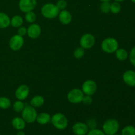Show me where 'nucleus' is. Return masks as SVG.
<instances>
[{
	"label": "nucleus",
	"instance_id": "1",
	"mask_svg": "<svg viewBox=\"0 0 135 135\" xmlns=\"http://www.w3.org/2000/svg\"><path fill=\"white\" fill-rule=\"evenodd\" d=\"M60 10L56 5L53 3H46L42 6L41 13L46 18H54L59 15Z\"/></svg>",
	"mask_w": 135,
	"mask_h": 135
},
{
	"label": "nucleus",
	"instance_id": "2",
	"mask_svg": "<svg viewBox=\"0 0 135 135\" xmlns=\"http://www.w3.org/2000/svg\"><path fill=\"white\" fill-rule=\"evenodd\" d=\"M51 122L54 127L59 130H64L68 125V119L64 114L57 113L51 118Z\"/></svg>",
	"mask_w": 135,
	"mask_h": 135
},
{
	"label": "nucleus",
	"instance_id": "3",
	"mask_svg": "<svg viewBox=\"0 0 135 135\" xmlns=\"http://www.w3.org/2000/svg\"><path fill=\"white\" fill-rule=\"evenodd\" d=\"M102 50L108 54H112L115 52L119 48L118 41L114 38H107L102 41L101 44Z\"/></svg>",
	"mask_w": 135,
	"mask_h": 135
},
{
	"label": "nucleus",
	"instance_id": "4",
	"mask_svg": "<svg viewBox=\"0 0 135 135\" xmlns=\"http://www.w3.org/2000/svg\"><path fill=\"white\" fill-rule=\"evenodd\" d=\"M22 118L28 123H33L36 121V117L38 114L35 109V108L30 105H26L22 109Z\"/></svg>",
	"mask_w": 135,
	"mask_h": 135
},
{
	"label": "nucleus",
	"instance_id": "5",
	"mask_svg": "<svg viewBox=\"0 0 135 135\" xmlns=\"http://www.w3.org/2000/svg\"><path fill=\"white\" fill-rule=\"evenodd\" d=\"M102 129L105 135H113L116 134L119 131V123L116 119H109L104 122Z\"/></svg>",
	"mask_w": 135,
	"mask_h": 135
},
{
	"label": "nucleus",
	"instance_id": "6",
	"mask_svg": "<svg viewBox=\"0 0 135 135\" xmlns=\"http://www.w3.org/2000/svg\"><path fill=\"white\" fill-rule=\"evenodd\" d=\"M84 94L79 88H73L67 94V100L70 103L73 104H80L83 101Z\"/></svg>",
	"mask_w": 135,
	"mask_h": 135
},
{
	"label": "nucleus",
	"instance_id": "7",
	"mask_svg": "<svg viewBox=\"0 0 135 135\" xmlns=\"http://www.w3.org/2000/svg\"><path fill=\"white\" fill-rule=\"evenodd\" d=\"M95 42H96V40H95L94 36L90 33H86L80 38V47L84 48V50L85 49H90L94 46Z\"/></svg>",
	"mask_w": 135,
	"mask_h": 135
},
{
	"label": "nucleus",
	"instance_id": "8",
	"mask_svg": "<svg viewBox=\"0 0 135 135\" xmlns=\"http://www.w3.org/2000/svg\"><path fill=\"white\" fill-rule=\"evenodd\" d=\"M24 38L23 36L15 34L9 40V45L10 48L13 51H18L24 45Z\"/></svg>",
	"mask_w": 135,
	"mask_h": 135
},
{
	"label": "nucleus",
	"instance_id": "9",
	"mask_svg": "<svg viewBox=\"0 0 135 135\" xmlns=\"http://www.w3.org/2000/svg\"><path fill=\"white\" fill-rule=\"evenodd\" d=\"M97 90V84L92 80H87L82 85V90L87 96H92Z\"/></svg>",
	"mask_w": 135,
	"mask_h": 135
},
{
	"label": "nucleus",
	"instance_id": "10",
	"mask_svg": "<svg viewBox=\"0 0 135 135\" xmlns=\"http://www.w3.org/2000/svg\"><path fill=\"white\" fill-rule=\"evenodd\" d=\"M36 5V0H20L18 2L19 9L24 13L33 11Z\"/></svg>",
	"mask_w": 135,
	"mask_h": 135
},
{
	"label": "nucleus",
	"instance_id": "11",
	"mask_svg": "<svg viewBox=\"0 0 135 135\" xmlns=\"http://www.w3.org/2000/svg\"><path fill=\"white\" fill-rule=\"evenodd\" d=\"M30 93V88L26 84H22L18 86L15 90V96L18 100H25L27 98Z\"/></svg>",
	"mask_w": 135,
	"mask_h": 135
},
{
	"label": "nucleus",
	"instance_id": "12",
	"mask_svg": "<svg viewBox=\"0 0 135 135\" xmlns=\"http://www.w3.org/2000/svg\"><path fill=\"white\" fill-rule=\"evenodd\" d=\"M88 129L89 127L88 125L82 122L76 123L72 128L73 132L76 135H86L89 131Z\"/></svg>",
	"mask_w": 135,
	"mask_h": 135
},
{
	"label": "nucleus",
	"instance_id": "13",
	"mask_svg": "<svg viewBox=\"0 0 135 135\" xmlns=\"http://www.w3.org/2000/svg\"><path fill=\"white\" fill-rule=\"evenodd\" d=\"M123 80L129 86H135V71L133 70L125 71L123 75Z\"/></svg>",
	"mask_w": 135,
	"mask_h": 135
},
{
	"label": "nucleus",
	"instance_id": "14",
	"mask_svg": "<svg viewBox=\"0 0 135 135\" xmlns=\"http://www.w3.org/2000/svg\"><path fill=\"white\" fill-rule=\"evenodd\" d=\"M42 29L38 24H32L27 29V34L29 38L32 39H36L40 36Z\"/></svg>",
	"mask_w": 135,
	"mask_h": 135
},
{
	"label": "nucleus",
	"instance_id": "15",
	"mask_svg": "<svg viewBox=\"0 0 135 135\" xmlns=\"http://www.w3.org/2000/svg\"><path fill=\"white\" fill-rule=\"evenodd\" d=\"M58 17H59V20L61 23L64 25H69L72 21V15L71 13L65 9L61 10V11L59 12Z\"/></svg>",
	"mask_w": 135,
	"mask_h": 135
},
{
	"label": "nucleus",
	"instance_id": "16",
	"mask_svg": "<svg viewBox=\"0 0 135 135\" xmlns=\"http://www.w3.org/2000/svg\"><path fill=\"white\" fill-rule=\"evenodd\" d=\"M12 126L17 130H22L26 127V122L25 120L21 117H15L12 119L11 121Z\"/></svg>",
	"mask_w": 135,
	"mask_h": 135
},
{
	"label": "nucleus",
	"instance_id": "17",
	"mask_svg": "<svg viewBox=\"0 0 135 135\" xmlns=\"http://www.w3.org/2000/svg\"><path fill=\"white\" fill-rule=\"evenodd\" d=\"M11 25V18L6 13L0 12V28H6Z\"/></svg>",
	"mask_w": 135,
	"mask_h": 135
},
{
	"label": "nucleus",
	"instance_id": "18",
	"mask_svg": "<svg viewBox=\"0 0 135 135\" xmlns=\"http://www.w3.org/2000/svg\"><path fill=\"white\" fill-rule=\"evenodd\" d=\"M51 115L47 113H41L37 115L36 121L40 125H46L51 121Z\"/></svg>",
	"mask_w": 135,
	"mask_h": 135
},
{
	"label": "nucleus",
	"instance_id": "19",
	"mask_svg": "<svg viewBox=\"0 0 135 135\" xmlns=\"http://www.w3.org/2000/svg\"><path fill=\"white\" fill-rule=\"evenodd\" d=\"M44 102L45 100L44 97L41 96H36L31 99L30 104L34 108H39L44 105Z\"/></svg>",
	"mask_w": 135,
	"mask_h": 135
},
{
	"label": "nucleus",
	"instance_id": "20",
	"mask_svg": "<svg viewBox=\"0 0 135 135\" xmlns=\"http://www.w3.org/2000/svg\"><path fill=\"white\" fill-rule=\"evenodd\" d=\"M115 56L119 61H125L129 57L127 51L123 48H118L115 51Z\"/></svg>",
	"mask_w": 135,
	"mask_h": 135
},
{
	"label": "nucleus",
	"instance_id": "21",
	"mask_svg": "<svg viewBox=\"0 0 135 135\" xmlns=\"http://www.w3.org/2000/svg\"><path fill=\"white\" fill-rule=\"evenodd\" d=\"M23 24V18L20 15H15L11 19V25L14 28H19Z\"/></svg>",
	"mask_w": 135,
	"mask_h": 135
},
{
	"label": "nucleus",
	"instance_id": "22",
	"mask_svg": "<svg viewBox=\"0 0 135 135\" xmlns=\"http://www.w3.org/2000/svg\"><path fill=\"white\" fill-rule=\"evenodd\" d=\"M11 105V102L8 98L0 97V108L2 109H7L10 108Z\"/></svg>",
	"mask_w": 135,
	"mask_h": 135
},
{
	"label": "nucleus",
	"instance_id": "23",
	"mask_svg": "<svg viewBox=\"0 0 135 135\" xmlns=\"http://www.w3.org/2000/svg\"><path fill=\"white\" fill-rule=\"evenodd\" d=\"M121 135H135V127L133 125H127L121 131Z\"/></svg>",
	"mask_w": 135,
	"mask_h": 135
},
{
	"label": "nucleus",
	"instance_id": "24",
	"mask_svg": "<svg viewBox=\"0 0 135 135\" xmlns=\"http://www.w3.org/2000/svg\"><path fill=\"white\" fill-rule=\"evenodd\" d=\"M121 6L120 5V3L114 1L113 3H111L110 5V11L113 14H117L121 11Z\"/></svg>",
	"mask_w": 135,
	"mask_h": 135
},
{
	"label": "nucleus",
	"instance_id": "25",
	"mask_svg": "<svg viewBox=\"0 0 135 135\" xmlns=\"http://www.w3.org/2000/svg\"><path fill=\"white\" fill-rule=\"evenodd\" d=\"M25 105L21 100H17L13 104V108L15 112H21L25 108Z\"/></svg>",
	"mask_w": 135,
	"mask_h": 135
},
{
	"label": "nucleus",
	"instance_id": "26",
	"mask_svg": "<svg viewBox=\"0 0 135 135\" xmlns=\"http://www.w3.org/2000/svg\"><path fill=\"white\" fill-rule=\"evenodd\" d=\"M25 20L29 23H33L36 19V15L35 13L32 11L26 12L25 16Z\"/></svg>",
	"mask_w": 135,
	"mask_h": 135
},
{
	"label": "nucleus",
	"instance_id": "27",
	"mask_svg": "<svg viewBox=\"0 0 135 135\" xmlns=\"http://www.w3.org/2000/svg\"><path fill=\"white\" fill-rule=\"evenodd\" d=\"M84 49L82 47H76L74 51V56L76 59H80L84 55Z\"/></svg>",
	"mask_w": 135,
	"mask_h": 135
},
{
	"label": "nucleus",
	"instance_id": "28",
	"mask_svg": "<svg viewBox=\"0 0 135 135\" xmlns=\"http://www.w3.org/2000/svg\"><path fill=\"white\" fill-rule=\"evenodd\" d=\"M110 5L111 3L109 1H105V2H102L100 5V10L104 13H108L110 11Z\"/></svg>",
	"mask_w": 135,
	"mask_h": 135
},
{
	"label": "nucleus",
	"instance_id": "29",
	"mask_svg": "<svg viewBox=\"0 0 135 135\" xmlns=\"http://www.w3.org/2000/svg\"><path fill=\"white\" fill-rule=\"evenodd\" d=\"M129 57L131 63L135 67V46L131 50Z\"/></svg>",
	"mask_w": 135,
	"mask_h": 135
},
{
	"label": "nucleus",
	"instance_id": "30",
	"mask_svg": "<svg viewBox=\"0 0 135 135\" xmlns=\"http://www.w3.org/2000/svg\"><path fill=\"white\" fill-rule=\"evenodd\" d=\"M86 135H105L104 131L100 129H92L90 131H88Z\"/></svg>",
	"mask_w": 135,
	"mask_h": 135
},
{
	"label": "nucleus",
	"instance_id": "31",
	"mask_svg": "<svg viewBox=\"0 0 135 135\" xmlns=\"http://www.w3.org/2000/svg\"><path fill=\"white\" fill-rule=\"evenodd\" d=\"M56 5L59 10H64L67 7V3L65 0H59L57 2Z\"/></svg>",
	"mask_w": 135,
	"mask_h": 135
},
{
	"label": "nucleus",
	"instance_id": "32",
	"mask_svg": "<svg viewBox=\"0 0 135 135\" xmlns=\"http://www.w3.org/2000/svg\"><path fill=\"white\" fill-rule=\"evenodd\" d=\"M82 102H83V104L84 105H90L92 103V99L90 96H87V95H86L85 96L83 97Z\"/></svg>",
	"mask_w": 135,
	"mask_h": 135
},
{
	"label": "nucleus",
	"instance_id": "33",
	"mask_svg": "<svg viewBox=\"0 0 135 135\" xmlns=\"http://www.w3.org/2000/svg\"><path fill=\"white\" fill-rule=\"evenodd\" d=\"M17 32H18L17 34L21 36H24L27 34V29H26V27H24V26H20L18 28Z\"/></svg>",
	"mask_w": 135,
	"mask_h": 135
},
{
	"label": "nucleus",
	"instance_id": "34",
	"mask_svg": "<svg viewBox=\"0 0 135 135\" xmlns=\"http://www.w3.org/2000/svg\"><path fill=\"white\" fill-rule=\"evenodd\" d=\"M17 135H26V134H25V133H24L22 130H20L18 131V133H17Z\"/></svg>",
	"mask_w": 135,
	"mask_h": 135
},
{
	"label": "nucleus",
	"instance_id": "35",
	"mask_svg": "<svg viewBox=\"0 0 135 135\" xmlns=\"http://www.w3.org/2000/svg\"><path fill=\"white\" fill-rule=\"evenodd\" d=\"M115 1H117V2H119V3H121V2H123V1H124L125 0H114Z\"/></svg>",
	"mask_w": 135,
	"mask_h": 135
},
{
	"label": "nucleus",
	"instance_id": "36",
	"mask_svg": "<svg viewBox=\"0 0 135 135\" xmlns=\"http://www.w3.org/2000/svg\"><path fill=\"white\" fill-rule=\"evenodd\" d=\"M99 1H102V2H105V1H110L111 0H99Z\"/></svg>",
	"mask_w": 135,
	"mask_h": 135
},
{
	"label": "nucleus",
	"instance_id": "37",
	"mask_svg": "<svg viewBox=\"0 0 135 135\" xmlns=\"http://www.w3.org/2000/svg\"><path fill=\"white\" fill-rule=\"evenodd\" d=\"M131 1L133 3H135V0H131Z\"/></svg>",
	"mask_w": 135,
	"mask_h": 135
},
{
	"label": "nucleus",
	"instance_id": "38",
	"mask_svg": "<svg viewBox=\"0 0 135 135\" xmlns=\"http://www.w3.org/2000/svg\"><path fill=\"white\" fill-rule=\"evenodd\" d=\"M113 135H120V134H113Z\"/></svg>",
	"mask_w": 135,
	"mask_h": 135
}]
</instances>
